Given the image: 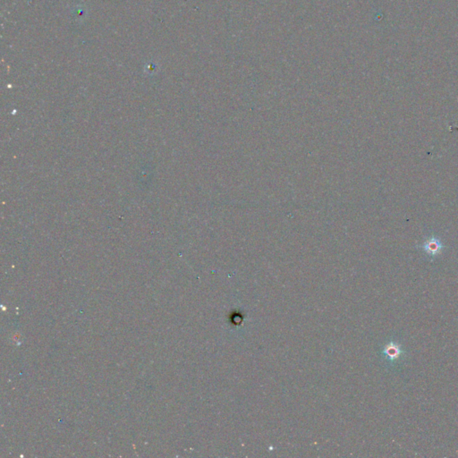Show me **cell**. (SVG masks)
I'll use <instances>...</instances> for the list:
<instances>
[{
  "mask_svg": "<svg viewBox=\"0 0 458 458\" xmlns=\"http://www.w3.org/2000/svg\"><path fill=\"white\" fill-rule=\"evenodd\" d=\"M422 249L428 255L435 257L441 252L443 245L439 240L435 237H432L424 243V245H422Z\"/></svg>",
  "mask_w": 458,
  "mask_h": 458,
  "instance_id": "obj_2",
  "label": "cell"
},
{
  "mask_svg": "<svg viewBox=\"0 0 458 458\" xmlns=\"http://www.w3.org/2000/svg\"><path fill=\"white\" fill-rule=\"evenodd\" d=\"M382 354L389 362H395L399 360L402 357V355L404 354V351L399 344L392 341L385 345L382 350Z\"/></svg>",
  "mask_w": 458,
  "mask_h": 458,
  "instance_id": "obj_1",
  "label": "cell"
}]
</instances>
